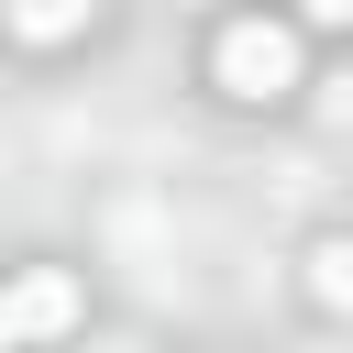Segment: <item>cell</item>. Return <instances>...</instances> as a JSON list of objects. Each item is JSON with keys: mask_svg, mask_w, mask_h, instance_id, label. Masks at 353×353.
<instances>
[{"mask_svg": "<svg viewBox=\"0 0 353 353\" xmlns=\"http://www.w3.org/2000/svg\"><path fill=\"white\" fill-rule=\"evenodd\" d=\"M0 342H11V320H0Z\"/></svg>", "mask_w": 353, "mask_h": 353, "instance_id": "8992f818", "label": "cell"}, {"mask_svg": "<svg viewBox=\"0 0 353 353\" xmlns=\"http://www.w3.org/2000/svg\"><path fill=\"white\" fill-rule=\"evenodd\" d=\"M0 11H11V33H22V44H66V33H88V11H99V0H0Z\"/></svg>", "mask_w": 353, "mask_h": 353, "instance_id": "3957f363", "label": "cell"}, {"mask_svg": "<svg viewBox=\"0 0 353 353\" xmlns=\"http://www.w3.org/2000/svg\"><path fill=\"white\" fill-rule=\"evenodd\" d=\"M309 298H320V309H342V298H353V254H342V243H320V254H309Z\"/></svg>", "mask_w": 353, "mask_h": 353, "instance_id": "277c9868", "label": "cell"}, {"mask_svg": "<svg viewBox=\"0 0 353 353\" xmlns=\"http://www.w3.org/2000/svg\"><path fill=\"white\" fill-rule=\"evenodd\" d=\"M298 11H309V22H342V11H353V0H298Z\"/></svg>", "mask_w": 353, "mask_h": 353, "instance_id": "5b68a950", "label": "cell"}, {"mask_svg": "<svg viewBox=\"0 0 353 353\" xmlns=\"http://www.w3.org/2000/svg\"><path fill=\"white\" fill-rule=\"evenodd\" d=\"M210 77H221L232 99H276V88H298V33H287V22H232V33L210 44Z\"/></svg>", "mask_w": 353, "mask_h": 353, "instance_id": "6da1fadb", "label": "cell"}, {"mask_svg": "<svg viewBox=\"0 0 353 353\" xmlns=\"http://www.w3.org/2000/svg\"><path fill=\"white\" fill-rule=\"evenodd\" d=\"M0 320H11V342H22V331H66V320H77V287H66L55 265H33L22 287H0Z\"/></svg>", "mask_w": 353, "mask_h": 353, "instance_id": "7a4b0ae2", "label": "cell"}]
</instances>
